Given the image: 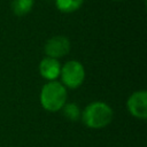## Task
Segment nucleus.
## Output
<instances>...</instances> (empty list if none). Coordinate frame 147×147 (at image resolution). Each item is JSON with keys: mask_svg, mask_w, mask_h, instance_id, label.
Instances as JSON below:
<instances>
[{"mask_svg": "<svg viewBox=\"0 0 147 147\" xmlns=\"http://www.w3.org/2000/svg\"><path fill=\"white\" fill-rule=\"evenodd\" d=\"M113 117L114 111L111 107L103 101H93L88 103L80 115L83 123L90 129L106 127L111 123Z\"/></svg>", "mask_w": 147, "mask_h": 147, "instance_id": "1", "label": "nucleus"}, {"mask_svg": "<svg viewBox=\"0 0 147 147\" xmlns=\"http://www.w3.org/2000/svg\"><path fill=\"white\" fill-rule=\"evenodd\" d=\"M67 88L60 82H47L40 91V105L47 111H59L67 103Z\"/></svg>", "mask_w": 147, "mask_h": 147, "instance_id": "2", "label": "nucleus"}, {"mask_svg": "<svg viewBox=\"0 0 147 147\" xmlns=\"http://www.w3.org/2000/svg\"><path fill=\"white\" fill-rule=\"evenodd\" d=\"M61 84L67 88H78L85 79V68L77 60L67 61L61 65L60 76Z\"/></svg>", "mask_w": 147, "mask_h": 147, "instance_id": "3", "label": "nucleus"}, {"mask_svg": "<svg viewBox=\"0 0 147 147\" xmlns=\"http://www.w3.org/2000/svg\"><path fill=\"white\" fill-rule=\"evenodd\" d=\"M126 108L127 111L138 119H146L147 118V92L136 91L133 92L127 101H126Z\"/></svg>", "mask_w": 147, "mask_h": 147, "instance_id": "4", "label": "nucleus"}, {"mask_svg": "<svg viewBox=\"0 0 147 147\" xmlns=\"http://www.w3.org/2000/svg\"><path fill=\"white\" fill-rule=\"evenodd\" d=\"M70 40L64 36H54L49 38L44 46V52L46 56L53 59H60L65 56L70 52Z\"/></svg>", "mask_w": 147, "mask_h": 147, "instance_id": "5", "label": "nucleus"}, {"mask_svg": "<svg viewBox=\"0 0 147 147\" xmlns=\"http://www.w3.org/2000/svg\"><path fill=\"white\" fill-rule=\"evenodd\" d=\"M60 71H61V64L56 59L46 56L39 63L40 76L45 78L47 82L56 80V78L60 76Z\"/></svg>", "mask_w": 147, "mask_h": 147, "instance_id": "6", "label": "nucleus"}, {"mask_svg": "<svg viewBox=\"0 0 147 147\" xmlns=\"http://www.w3.org/2000/svg\"><path fill=\"white\" fill-rule=\"evenodd\" d=\"M33 0H13L11 1V11L14 13V15L18 16V17H23L26 16L33 8Z\"/></svg>", "mask_w": 147, "mask_h": 147, "instance_id": "7", "label": "nucleus"}, {"mask_svg": "<svg viewBox=\"0 0 147 147\" xmlns=\"http://www.w3.org/2000/svg\"><path fill=\"white\" fill-rule=\"evenodd\" d=\"M84 3V0H55L56 8L64 14H70L78 10Z\"/></svg>", "mask_w": 147, "mask_h": 147, "instance_id": "8", "label": "nucleus"}, {"mask_svg": "<svg viewBox=\"0 0 147 147\" xmlns=\"http://www.w3.org/2000/svg\"><path fill=\"white\" fill-rule=\"evenodd\" d=\"M62 114L65 118H68L69 121H72V122H76L80 118V115H82V111H80V108L77 103L75 102H69V103H65L63 107H62Z\"/></svg>", "mask_w": 147, "mask_h": 147, "instance_id": "9", "label": "nucleus"}, {"mask_svg": "<svg viewBox=\"0 0 147 147\" xmlns=\"http://www.w3.org/2000/svg\"><path fill=\"white\" fill-rule=\"evenodd\" d=\"M115 1H119V0H115Z\"/></svg>", "mask_w": 147, "mask_h": 147, "instance_id": "10", "label": "nucleus"}]
</instances>
